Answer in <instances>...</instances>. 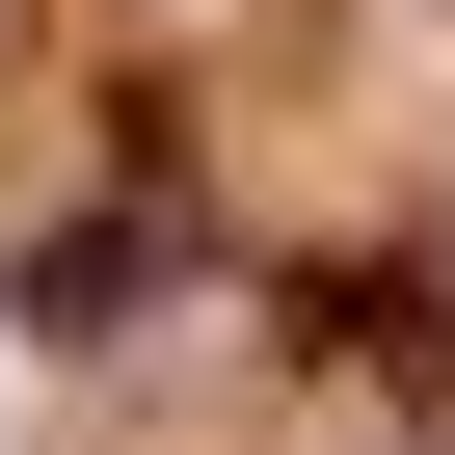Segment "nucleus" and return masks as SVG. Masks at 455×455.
<instances>
[{
  "label": "nucleus",
  "instance_id": "1",
  "mask_svg": "<svg viewBox=\"0 0 455 455\" xmlns=\"http://www.w3.org/2000/svg\"><path fill=\"white\" fill-rule=\"evenodd\" d=\"M161 268H188V214H54V242H28V322H54V348H108Z\"/></svg>",
  "mask_w": 455,
  "mask_h": 455
}]
</instances>
